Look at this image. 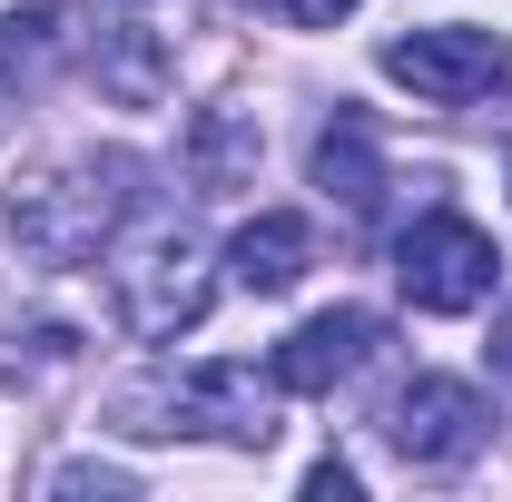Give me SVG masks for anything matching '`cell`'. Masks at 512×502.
Returning a JSON list of instances; mask_svg holds the SVG:
<instances>
[{
  "label": "cell",
  "instance_id": "cell-1",
  "mask_svg": "<svg viewBox=\"0 0 512 502\" xmlns=\"http://www.w3.org/2000/svg\"><path fill=\"white\" fill-rule=\"evenodd\" d=\"M128 158H69V168H40V178H20L10 188V247L30 256V266H89V256L119 237L128 217Z\"/></svg>",
  "mask_w": 512,
  "mask_h": 502
},
{
  "label": "cell",
  "instance_id": "cell-2",
  "mask_svg": "<svg viewBox=\"0 0 512 502\" xmlns=\"http://www.w3.org/2000/svg\"><path fill=\"white\" fill-rule=\"evenodd\" d=\"M207 306H217V256H207V237H197V227L148 217L138 237H119V247H109V315H119L138 345L188 335Z\"/></svg>",
  "mask_w": 512,
  "mask_h": 502
},
{
  "label": "cell",
  "instance_id": "cell-3",
  "mask_svg": "<svg viewBox=\"0 0 512 502\" xmlns=\"http://www.w3.org/2000/svg\"><path fill=\"white\" fill-rule=\"evenodd\" d=\"M384 79L434 99V109H473V99H503L512 89V40L483 20H434V30H404L384 40Z\"/></svg>",
  "mask_w": 512,
  "mask_h": 502
},
{
  "label": "cell",
  "instance_id": "cell-4",
  "mask_svg": "<svg viewBox=\"0 0 512 502\" xmlns=\"http://www.w3.org/2000/svg\"><path fill=\"white\" fill-rule=\"evenodd\" d=\"M394 276H404V306L414 315H473L503 276V247L473 227V217H414L394 237Z\"/></svg>",
  "mask_w": 512,
  "mask_h": 502
},
{
  "label": "cell",
  "instance_id": "cell-5",
  "mask_svg": "<svg viewBox=\"0 0 512 502\" xmlns=\"http://www.w3.org/2000/svg\"><path fill=\"white\" fill-rule=\"evenodd\" d=\"M384 434H394L404 463H473L483 434H493V404H483L463 375H414L404 394H394Z\"/></svg>",
  "mask_w": 512,
  "mask_h": 502
},
{
  "label": "cell",
  "instance_id": "cell-6",
  "mask_svg": "<svg viewBox=\"0 0 512 502\" xmlns=\"http://www.w3.org/2000/svg\"><path fill=\"white\" fill-rule=\"evenodd\" d=\"M384 345V315H365V306H325V315H306L276 355H266V375H276V394H335V384L355 375L365 355Z\"/></svg>",
  "mask_w": 512,
  "mask_h": 502
},
{
  "label": "cell",
  "instance_id": "cell-7",
  "mask_svg": "<svg viewBox=\"0 0 512 502\" xmlns=\"http://www.w3.org/2000/svg\"><path fill=\"white\" fill-rule=\"evenodd\" d=\"M188 434L266 453V443L286 434V424H276V375H256V365H197L188 375Z\"/></svg>",
  "mask_w": 512,
  "mask_h": 502
},
{
  "label": "cell",
  "instance_id": "cell-8",
  "mask_svg": "<svg viewBox=\"0 0 512 502\" xmlns=\"http://www.w3.org/2000/svg\"><path fill=\"white\" fill-rule=\"evenodd\" d=\"M188 178H197V197H237V188H256V158H266V128H256V109H197L188 119Z\"/></svg>",
  "mask_w": 512,
  "mask_h": 502
},
{
  "label": "cell",
  "instance_id": "cell-9",
  "mask_svg": "<svg viewBox=\"0 0 512 502\" xmlns=\"http://www.w3.org/2000/svg\"><path fill=\"white\" fill-rule=\"evenodd\" d=\"M306 266H316V227L306 217H286V207H266L237 227V247H227V276L247 286V296H286V286H306Z\"/></svg>",
  "mask_w": 512,
  "mask_h": 502
},
{
  "label": "cell",
  "instance_id": "cell-10",
  "mask_svg": "<svg viewBox=\"0 0 512 502\" xmlns=\"http://www.w3.org/2000/svg\"><path fill=\"white\" fill-rule=\"evenodd\" d=\"M99 89L119 99V109H158L168 99V79H178V60H168V40L158 30H138V20H119V30H99Z\"/></svg>",
  "mask_w": 512,
  "mask_h": 502
},
{
  "label": "cell",
  "instance_id": "cell-11",
  "mask_svg": "<svg viewBox=\"0 0 512 502\" xmlns=\"http://www.w3.org/2000/svg\"><path fill=\"white\" fill-rule=\"evenodd\" d=\"M316 188L345 207V217H375L384 197V158H375V128L355 119V109H335V128L316 138Z\"/></svg>",
  "mask_w": 512,
  "mask_h": 502
},
{
  "label": "cell",
  "instance_id": "cell-12",
  "mask_svg": "<svg viewBox=\"0 0 512 502\" xmlns=\"http://www.w3.org/2000/svg\"><path fill=\"white\" fill-rule=\"evenodd\" d=\"M69 365H79V325H60V315H0V384L40 394Z\"/></svg>",
  "mask_w": 512,
  "mask_h": 502
},
{
  "label": "cell",
  "instance_id": "cell-13",
  "mask_svg": "<svg viewBox=\"0 0 512 502\" xmlns=\"http://www.w3.org/2000/svg\"><path fill=\"white\" fill-rule=\"evenodd\" d=\"M69 50V10H10L0 20V79H40Z\"/></svg>",
  "mask_w": 512,
  "mask_h": 502
},
{
  "label": "cell",
  "instance_id": "cell-14",
  "mask_svg": "<svg viewBox=\"0 0 512 502\" xmlns=\"http://www.w3.org/2000/svg\"><path fill=\"white\" fill-rule=\"evenodd\" d=\"M50 493H99V502H128V493H138V473H119V463H60V473H50Z\"/></svg>",
  "mask_w": 512,
  "mask_h": 502
},
{
  "label": "cell",
  "instance_id": "cell-15",
  "mask_svg": "<svg viewBox=\"0 0 512 502\" xmlns=\"http://www.w3.org/2000/svg\"><path fill=\"white\" fill-rule=\"evenodd\" d=\"M306 493H316V502H355V493H365V473H355V463H335V453H325L316 473H306Z\"/></svg>",
  "mask_w": 512,
  "mask_h": 502
},
{
  "label": "cell",
  "instance_id": "cell-16",
  "mask_svg": "<svg viewBox=\"0 0 512 502\" xmlns=\"http://www.w3.org/2000/svg\"><path fill=\"white\" fill-rule=\"evenodd\" d=\"M276 10H286L296 30H335V20H345V10H365V0H276Z\"/></svg>",
  "mask_w": 512,
  "mask_h": 502
},
{
  "label": "cell",
  "instance_id": "cell-17",
  "mask_svg": "<svg viewBox=\"0 0 512 502\" xmlns=\"http://www.w3.org/2000/svg\"><path fill=\"white\" fill-rule=\"evenodd\" d=\"M493 375H512V306L493 315Z\"/></svg>",
  "mask_w": 512,
  "mask_h": 502
},
{
  "label": "cell",
  "instance_id": "cell-18",
  "mask_svg": "<svg viewBox=\"0 0 512 502\" xmlns=\"http://www.w3.org/2000/svg\"><path fill=\"white\" fill-rule=\"evenodd\" d=\"M503 168H512V158H503Z\"/></svg>",
  "mask_w": 512,
  "mask_h": 502
}]
</instances>
